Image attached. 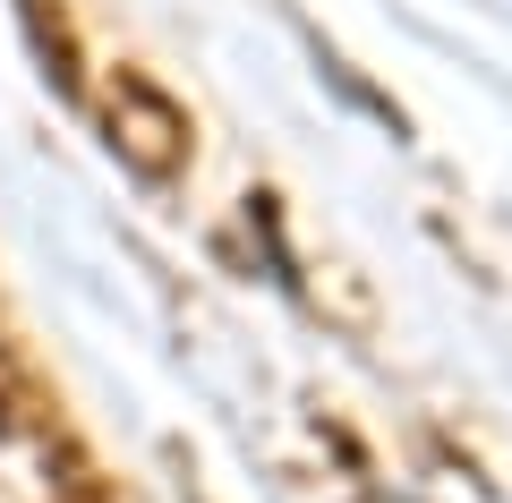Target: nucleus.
<instances>
[{
    "instance_id": "nucleus-1",
    "label": "nucleus",
    "mask_w": 512,
    "mask_h": 503,
    "mask_svg": "<svg viewBox=\"0 0 512 503\" xmlns=\"http://www.w3.org/2000/svg\"><path fill=\"white\" fill-rule=\"evenodd\" d=\"M248 222H256V239H265V256H274V282H282V290H299V265H291V248H282L274 197H248Z\"/></svg>"
}]
</instances>
